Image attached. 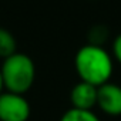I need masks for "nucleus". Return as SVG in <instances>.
<instances>
[{"label":"nucleus","mask_w":121,"mask_h":121,"mask_svg":"<svg viewBox=\"0 0 121 121\" xmlns=\"http://www.w3.org/2000/svg\"><path fill=\"white\" fill-rule=\"evenodd\" d=\"M74 69L81 81L100 87L110 81L114 71V63L112 57L103 46L88 43L77 50Z\"/></svg>","instance_id":"nucleus-1"},{"label":"nucleus","mask_w":121,"mask_h":121,"mask_svg":"<svg viewBox=\"0 0 121 121\" xmlns=\"http://www.w3.org/2000/svg\"><path fill=\"white\" fill-rule=\"evenodd\" d=\"M0 74L6 91L24 95L34 84L36 66L27 54L16 51L13 56L3 60Z\"/></svg>","instance_id":"nucleus-2"},{"label":"nucleus","mask_w":121,"mask_h":121,"mask_svg":"<svg viewBox=\"0 0 121 121\" xmlns=\"http://www.w3.org/2000/svg\"><path fill=\"white\" fill-rule=\"evenodd\" d=\"M30 112V104L24 95L9 91L0 94V121H27Z\"/></svg>","instance_id":"nucleus-3"},{"label":"nucleus","mask_w":121,"mask_h":121,"mask_svg":"<svg viewBox=\"0 0 121 121\" xmlns=\"http://www.w3.org/2000/svg\"><path fill=\"white\" fill-rule=\"evenodd\" d=\"M97 107L110 117L121 115V86L105 83L97 88Z\"/></svg>","instance_id":"nucleus-4"},{"label":"nucleus","mask_w":121,"mask_h":121,"mask_svg":"<svg viewBox=\"0 0 121 121\" xmlns=\"http://www.w3.org/2000/svg\"><path fill=\"white\" fill-rule=\"evenodd\" d=\"M97 88L98 87L91 86L84 81L77 83L71 88V93H70L71 108L93 111V108L97 107Z\"/></svg>","instance_id":"nucleus-5"},{"label":"nucleus","mask_w":121,"mask_h":121,"mask_svg":"<svg viewBox=\"0 0 121 121\" xmlns=\"http://www.w3.org/2000/svg\"><path fill=\"white\" fill-rule=\"evenodd\" d=\"M17 50V43L14 36L4 27H0V58H7L13 56Z\"/></svg>","instance_id":"nucleus-6"},{"label":"nucleus","mask_w":121,"mask_h":121,"mask_svg":"<svg viewBox=\"0 0 121 121\" xmlns=\"http://www.w3.org/2000/svg\"><path fill=\"white\" fill-rule=\"evenodd\" d=\"M60 121H101L100 117L91 111V110H77V108H70L67 110Z\"/></svg>","instance_id":"nucleus-7"},{"label":"nucleus","mask_w":121,"mask_h":121,"mask_svg":"<svg viewBox=\"0 0 121 121\" xmlns=\"http://www.w3.org/2000/svg\"><path fill=\"white\" fill-rule=\"evenodd\" d=\"M107 37H108V30L104 26H94L93 29H90V33H88L90 44L101 46V43H104Z\"/></svg>","instance_id":"nucleus-8"},{"label":"nucleus","mask_w":121,"mask_h":121,"mask_svg":"<svg viewBox=\"0 0 121 121\" xmlns=\"http://www.w3.org/2000/svg\"><path fill=\"white\" fill-rule=\"evenodd\" d=\"M112 54L114 58L121 64V34H118L112 41Z\"/></svg>","instance_id":"nucleus-9"},{"label":"nucleus","mask_w":121,"mask_h":121,"mask_svg":"<svg viewBox=\"0 0 121 121\" xmlns=\"http://www.w3.org/2000/svg\"><path fill=\"white\" fill-rule=\"evenodd\" d=\"M3 90H4V87H3V80H2V74H0V94L3 93Z\"/></svg>","instance_id":"nucleus-10"}]
</instances>
